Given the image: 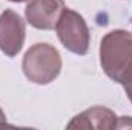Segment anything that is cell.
I'll list each match as a JSON object with an SVG mask.
<instances>
[{"label": "cell", "mask_w": 132, "mask_h": 130, "mask_svg": "<svg viewBox=\"0 0 132 130\" xmlns=\"http://www.w3.org/2000/svg\"><path fill=\"white\" fill-rule=\"evenodd\" d=\"M66 9L63 0H29L25 15L28 23L37 29H54Z\"/></svg>", "instance_id": "5"}, {"label": "cell", "mask_w": 132, "mask_h": 130, "mask_svg": "<svg viewBox=\"0 0 132 130\" xmlns=\"http://www.w3.org/2000/svg\"><path fill=\"white\" fill-rule=\"evenodd\" d=\"M9 2H14V3H22V2H26V0H9Z\"/></svg>", "instance_id": "9"}, {"label": "cell", "mask_w": 132, "mask_h": 130, "mask_svg": "<svg viewBox=\"0 0 132 130\" xmlns=\"http://www.w3.org/2000/svg\"><path fill=\"white\" fill-rule=\"evenodd\" d=\"M118 126V116L106 107H91L78 113L69 124L68 129H98L112 130Z\"/></svg>", "instance_id": "6"}, {"label": "cell", "mask_w": 132, "mask_h": 130, "mask_svg": "<svg viewBox=\"0 0 132 130\" xmlns=\"http://www.w3.org/2000/svg\"><path fill=\"white\" fill-rule=\"evenodd\" d=\"M57 35L68 51L77 55H85L89 49V29L85 18L66 8L55 26Z\"/></svg>", "instance_id": "3"}, {"label": "cell", "mask_w": 132, "mask_h": 130, "mask_svg": "<svg viewBox=\"0 0 132 130\" xmlns=\"http://www.w3.org/2000/svg\"><path fill=\"white\" fill-rule=\"evenodd\" d=\"M0 126H6V116L2 109H0Z\"/></svg>", "instance_id": "8"}, {"label": "cell", "mask_w": 132, "mask_h": 130, "mask_svg": "<svg viewBox=\"0 0 132 130\" xmlns=\"http://www.w3.org/2000/svg\"><path fill=\"white\" fill-rule=\"evenodd\" d=\"M123 86H125V92H126V95H128V98L131 99V103H132V78L129 80V81H126Z\"/></svg>", "instance_id": "7"}, {"label": "cell", "mask_w": 132, "mask_h": 130, "mask_svg": "<svg viewBox=\"0 0 132 130\" xmlns=\"http://www.w3.org/2000/svg\"><path fill=\"white\" fill-rule=\"evenodd\" d=\"M22 69L29 81L42 86L49 84L62 70V57L52 44L35 43L26 51Z\"/></svg>", "instance_id": "2"}, {"label": "cell", "mask_w": 132, "mask_h": 130, "mask_svg": "<svg viewBox=\"0 0 132 130\" xmlns=\"http://www.w3.org/2000/svg\"><path fill=\"white\" fill-rule=\"evenodd\" d=\"M100 64L115 83L125 84L132 78V32L115 29L100 43Z\"/></svg>", "instance_id": "1"}, {"label": "cell", "mask_w": 132, "mask_h": 130, "mask_svg": "<svg viewBox=\"0 0 132 130\" xmlns=\"http://www.w3.org/2000/svg\"><path fill=\"white\" fill-rule=\"evenodd\" d=\"M26 28L19 14L6 9L0 14V51L6 57H15L25 43Z\"/></svg>", "instance_id": "4"}]
</instances>
